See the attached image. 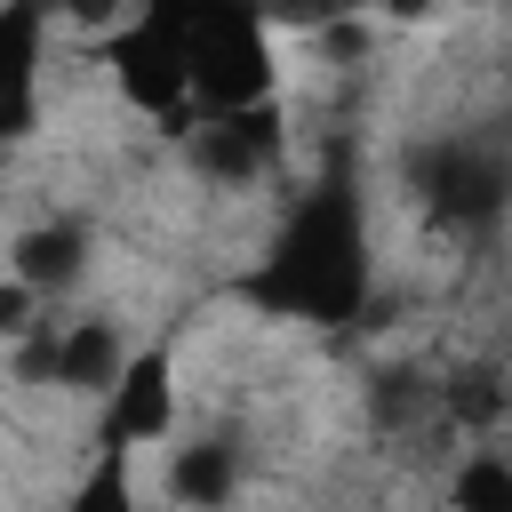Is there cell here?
Returning <instances> with one entry per match:
<instances>
[{
	"mask_svg": "<svg viewBox=\"0 0 512 512\" xmlns=\"http://www.w3.org/2000/svg\"><path fill=\"white\" fill-rule=\"evenodd\" d=\"M32 296H40V288H32L24 272H8V288H0V328H8V336L32 328Z\"/></svg>",
	"mask_w": 512,
	"mask_h": 512,
	"instance_id": "11",
	"label": "cell"
},
{
	"mask_svg": "<svg viewBox=\"0 0 512 512\" xmlns=\"http://www.w3.org/2000/svg\"><path fill=\"white\" fill-rule=\"evenodd\" d=\"M416 192L448 216V224H488L512 200V168L488 144H432L416 160Z\"/></svg>",
	"mask_w": 512,
	"mask_h": 512,
	"instance_id": "4",
	"label": "cell"
},
{
	"mask_svg": "<svg viewBox=\"0 0 512 512\" xmlns=\"http://www.w3.org/2000/svg\"><path fill=\"white\" fill-rule=\"evenodd\" d=\"M192 96L208 112L272 96V32L256 0H192Z\"/></svg>",
	"mask_w": 512,
	"mask_h": 512,
	"instance_id": "2",
	"label": "cell"
},
{
	"mask_svg": "<svg viewBox=\"0 0 512 512\" xmlns=\"http://www.w3.org/2000/svg\"><path fill=\"white\" fill-rule=\"evenodd\" d=\"M248 296L264 312H296V320H352L368 296V240H360V208L344 184H328L320 200L296 208V224L280 232L272 264L248 280Z\"/></svg>",
	"mask_w": 512,
	"mask_h": 512,
	"instance_id": "1",
	"label": "cell"
},
{
	"mask_svg": "<svg viewBox=\"0 0 512 512\" xmlns=\"http://www.w3.org/2000/svg\"><path fill=\"white\" fill-rule=\"evenodd\" d=\"M384 8H392V16H424L432 0H384Z\"/></svg>",
	"mask_w": 512,
	"mask_h": 512,
	"instance_id": "13",
	"label": "cell"
},
{
	"mask_svg": "<svg viewBox=\"0 0 512 512\" xmlns=\"http://www.w3.org/2000/svg\"><path fill=\"white\" fill-rule=\"evenodd\" d=\"M16 368H24V376H56L64 392H112L120 368H128V352H120V336H112L104 320H80V328H56V336L24 344Z\"/></svg>",
	"mask_w": 512,
	"mask_h": 512,
	"instance_id": "6",
	"label": "cell"
},
{
	"mask_svg": "<svg viewBox=\"0 0 512 512\" xmlns=\"http://www.w3.org/2000/svg\"><path fill=\"white\" fill-rule=\"evenodd\" d=\"M176 416V384H168V352H136L120 368V384L104 392V448L128 456L136 440H160Z\"/></svg>",
	"mask_w": 512,
	"mask_h": 512,
	"instance_id": "7",
	"label": "cell"
},
{
	"mask_svg": "<svg viewBox=\"0 0 512 512\" xmlns=\"http://www.w3.org/2000/svg\"><path fill=\"white\" fill-rule=\"evenodd\" d=\"M64 8H72V16H80V24H104V16H112V8H120V0H64Z\"/></svg>",
	"mask_w": 512,
	"mask_h": 512,
	"instance_id": "12",
	"label": "cell"
},
{
	"mask_svg": "<svg viewBox=\"0 0 512 512\" xmlns=\"http://www.w3.org/2000/svg\"><path fill=\"white\" fill-rule=\"evenodd\" d=\"M280 152V112L272 96L264 104H232V112H208L192 128V168L216 176V184H256V168H272Z\"/></svg>",
	"mask_w": 512,
	"mask_h": 512,
	"instance_id": "5",
	"label": "cell"
},
{
	"mask_svg": "<svg viewBox=\"0 0 512 512\" xmlns=\"http://www.w3.org/2000/svg\"><path fill=\"white\" fill-rule=\"evenodd\" d=\"M448 496H456L464 512H512V464L480 456V464H464V472L448 480Z\"/></svg>",
	"mask_w": 512,
	"mask_h": 512,
	"instance_id": "10",
	"label": "cell"
},
{
	"mask_svg": "<svg viewBox=\"0 0 512 512\" xmlns=\"http://www.w3.org/2000/svg\"><path fill=\"white\" fill-rule=\"evenodd\" d=\"M80 248H88V232H80L72 216H56V224H40V232L16 240V272H24L32 288H64V280L80 272Z\"/></svg>",
	"mask_w": 512,
	"mask_h": 512,
	"instance_id": "8",
	"label": "cell"
},
{
	"mask_svg": "<svg viewBox=\"0 0 512 512\" xmlns=\"http://www.w3.org/2000/svg\"><path fill=\"white\" fill-rule=\"evenodd\" d=\"M120 96L144 112H184L192 96V0H144V16L112 40Z\"/></svg>",
	"mask_w": 512,
	"mask_h": 512,
	"instance_id": "3",
	"label": "cell"
},
{
	"mask_svg": "<svg viewBox=\"0 0 512 512\" xmlns=\"http://www.w3.org/2000/svg\"><path fill=\"white\" fill-rule=\"evenodd\" d=\"M168 496H184V504H224V496H232V448H176Z\"/></svg>",
	"mask_w": 512,
	"mask_h": 512,
	"instance_id": "9",
	"label": "cell"
}]
</instances>
